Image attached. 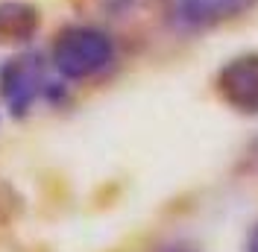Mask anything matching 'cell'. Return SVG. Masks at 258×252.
Segmentation results:
<instances>
[{
	"label": "cell",
	"mask_w": 258,
	"mask_h": 252,
	"mask_svg": "<svg viewBox=\"0 0 258 252\" xmlns=\"http://www.w3.org/2000/svg\"><path fill=\"white\" fill-rule=\"evenodd\" d=\"M53 68L59 77L80 82L100 77L114 62V38L103 27L94 24H74L64 27L53 41Z\"/></svg>",
	"instance_id": "6da1fadb"
},
{
	"label": "cell",
	"mask_w": 258,
	"mask_h": 252,
	"mask_svg": "<svg viewBox=\"0 0 258 252\" xmlns=\"http://www.w3.org/2000/svg\"><path fill=\"white\" fill-rule=\"evenodd\" d=\"M47 91V65H44L41 53L27 50V53H18L0 65V97H3L9 114L27 117L35 100Z\"/></svg>",
	"instance_id": "7a4b0ae2"
},
{
	"label": "cell",
	"mask_w": 258,
	"mask_h": 252,
	"mask_svg": "<svg viewBox=\"0 0 258 252\" xmlns=\"http://www.w3.org/2000/svg\"><path fill=\"white\" fill-rule=\"evenodd\" d=\"M217 94L232 111L258 117V53H241L217 71Z\"/></svg>",
	"instance_id": "3957f363"
},
{
	"label": "cell",
	"mask_w": 258,
	"mask_h": 252,
	"mask_svg": "<svg viewBox=\"0 0 258 252\" xmlns=\"http://www.w3.org/2000/svg\"><path fill=\"white\" fill-rule=\"evenodd\" d=\"M258 0H176V18L188 30L217 27L249 12Z\"/></svg>",
	"instance_id": "277c9868"
},
{
	"label": "cell",
	"mask_w": 258,
	"mask_h": 252,
	"mask_svg": "<svg viewBox=\"0 0 258 252\" xmlns=\"http://www.w3.org/2000/svg\"><path fill=\"white\" fill-rule=\"evenodd\" d=\"M82 15L100 18V21H132L141 15H153L167 6V0H74Z\"/></svg>",
	"instance_id": "5b68a950"
},
{
	"label": "cell",
	"mask_w": 258,
	"mask_h": 252,
	"mask_svg": "<svg viewBox=\"0 0 258 252\" xmlns=\"http://www.w3.org/2000/svg\"><path fill=\"white\" fill-rule=\"evenodd\" d=\"M38 32V12L24 0L0 3V41H30Z\"/></svg>",
	"instance_id": "8992f818"
},
{
	"label": "cell",
	"mask_w": 258,
	"mask_h": 252,
	"mask_svg": "<svg viewBox=\"0 0 258 252\" xmlns=\"http://www.w3.org/2000/svg\"><path fill=\"white\" fill-rule=\"evenodd\" d=\"M153 252H203V249L188 246V243H164V246H159V249H153Z\"/></svg>",
	"instance_id": "52a82bcc"
},
{
	"label": "cell",
	"mask_w": 258,
	"mask_h": 252,
	"mask_svg": "<svg viewBox=\"0 0 258 252\" xmlns=\"http://www.w3.org/2000/svg\"><path fill=\"white\" fill-rule=\"evenodd\" d=\"M246 252H258V223L249 229V235H246Z\"/></svg>",
	"instance_id": "ba28073f"
}]
</instances>
